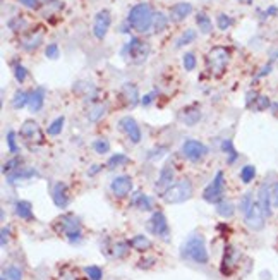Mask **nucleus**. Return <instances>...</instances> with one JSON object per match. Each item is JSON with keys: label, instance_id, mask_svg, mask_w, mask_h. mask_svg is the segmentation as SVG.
<instances>
[{"label": "nucleus", "instance_id": "nucleus-39", "mask_svg": "<svg viewBox=\"0 0 278 280\" xmlns=\"http://www.w3.org/2000/svg\"><path fill=\"white\" fill-rule=\"evenodd\" d=\"M254 203H256V201L252 199V193H245V194L242 196V198H240V201H239V210H240V213L245 215L249 210H251Z\"/></svg>", "mask_w": 278, "mask_h": 280}, {"label": "nucleus", "instance_id": "nucleus-25", "mask_svg": "<svg viewBox=\"0 0 278 280\" xmlns=\"http://www.w3.org/2000/svg\"><path fill=\"white\" fill-rule=\"evenodd\" d=\"M131 205L139 208V210H143V211H150L153 208V201H151L150 196H146L143 193H136L131 199Z\"/></svg>", "mask_w": 278, "mask_h": 280}, {"label": "nucleus", "instance_id": "nucleus-18", "mask_svg": "<svg viewBox=\"0 0 278 280\" xmlns=\"http://www.w3.org/2000/svg\"><path fill=\"white\" fill-rule=\"evenodd\" d=\"M192 13V6L189 2H179L170 9V19L174 23H180Z\"/></svg>", "mask_w": 278, "mask_h": 280}, {"label": "nucleus", "instance_id": "nucleus-56", "mask_svg": "<svg viewBox=\"0 0 278 280\" xmlns=\"http://www.w3.org/2000/svg\"><path fill=\"white\" fill-rule=\"evenodd\" d=\"M237 2H240V4H252V0H237Z\"/></svg>", "mask_w": 278, "mask_h": 280}, {"label": "nucleus", "instance_id": "nucleus-47", "mask_svg": "<svg viewBox=\"0 0 278 280\" xmlns=\"http://www.w3.org/2000/svg\"><path fill=\"white\" fill-rule=\"evenodd\" d=\"M252 105H254L256 110L263 112V110H266V109H269V107H271V102H269V98L264 97V95H257L256 102L252 103Z\"/></svg>", "mask_w": 278, "mask_h": 280}, {"label": "nucleus", "instance_id": "nucleus-4", "mask_svg": "<svg viewBox=\"0 0 278 280\" xmlns=\"http://www.w3.org/2000/svg\"><path fill=\"white\" fill-rule=\"evenodd\" d=\"M228 61H230V52L225 47H213L206 55L208 69L213 78H221L228 67Z\"/></svg>", "mask_w": 278, "mask_h": 280}, {"label": "nucleus", "instance_id": "nucleus-16", "mask_svg": "<svg viewBox=\"0 0 278 280\" xmlns=\"http://www.w3.org/2000/svg\"><path fill=\"white\" fill-rule=\"evenodd\" d=\"M50 194H52V199H54L55 206L57 208H67L69 205L71 198H69V191H67V186L64 182H55L54 186H52L50 189Z\"/></svg>", "mask_w": 278, "mask_h": 280}, {"label": "nucleus", "instance_id": "nucleus-9", "mask_svg": "<svg viewBox=\"0 0 278 280\" xmlns=\"http://www.w3.org/2000/svg\"><path fill=\"white\" fill-rule=\"evenodd\" d=\"M182 155L191 162H199L208 155V146L197 139H185L182 143Z\"/></svg>", "mask_w": 278, "mask_h": 280}, {"label": "nucleus", "instance_id": "nucleus-12", "mask_svg": "<svg viewBox=\"0 0 278 280\" xmlns=\"http://www.w3.org/2000/svg\"><path fill=\"white\" fill-rule=\"evenodd\" d=\"M19 134L28 143H43V134H42V129H40V124L33 121V119H28V121L23 122Z\"/></svg>", "mask_w": 278, "mask_h": 280}, {"label": "nucleus", "instance_id": "nucleus-28", "mask_svg": "<svg viewBox=\"0 0 278 280\" xmlns=\"http://www.w3.org/2000/svg\"><path fill=\"white\" fill-rule=\"evenodd\" d=\"M42 42H43V33H31L23 40V49L28 52H33L35 49H38Z\"/></svg>", "mask_w": 278, "mask_h": 280}, {"label": "nucleus", "instance_id": "nucleus-17", "mask_svg": "<svg viewBox=\"0 0 278 280\" xmlns=\"http://www.w3.org/2000/svg\"><path fill=\"white\" fill-rule=\"evenodd\" d=\"M257 205L263 210L264 217L269 218L273 213V205H271V189L266 186V184H263V186L259 187V191H257Z\"/></svg>", "mask_w": 278, "mask_h": 280}, {"label": "nucleus", "instance_id": "nucleus-27", "mask_svg": "<svg viewBox=\"0 0 278 280\" xmlns=\"http://www.w3.org/2000/svg\"><path fill=\"white\" fill-rule=\"evenodd\" d=\"M129 246H131L132 249H136V251H148L151 247V241L146 237V235L138 234V235H134L131 241H129Z\"/></svg>", "mask_w": 278, "mask_h": 280}, {"label": "nucleus", "instance_id": "nucleus-49", "mask_svg": "<svg viewBox=\"0 0 278 280\" xmlns=\"http://www.w3.org/2000/svg\"><path fill=\"white\" fill-rule=\"evenodd\" d=\"M7 146H9V151L12 155H18L19 146H18V141H16V133H14V131H9V133H7Z\"/></svg>", "mask_w": 278, "mask_h": 280}, {"label": "nucleus", "instance_id": "nucleus-52", "mask_svg": "<svg viewBox=\"0 0 278 280\" xmlns=\"http://www.w3.org/2000/svg\"><path fill=\"white\" fill-rule=\"evenodd\" d=\"M19 2H21L24 7H28V9H36V7L40 6V0H19Z\"/></svg>", "mask_w": 278, "mask_h": 280}, {"label": "nucleus", "instance_id": "nucleus-38", "mask_svg": "<svg viewBox=\"0 0 278 280\" xmlns=\"http://www.w3.org/2000/svg\"><path fill=\"white\" fill-rule=\"evenodd\" d=\"M256 177V167L254 165H244L240 170V181L244 184H251Z\"/></svg>", "mask_w": 278, "mask_h": 280}, {"label": "nucleus", "instance_id": "nucleus-5", "mask_svg": "<svg viewBox=\"0 0 278 280\" xmlns=\"http://www.w3.org/2000/svg\"><path fill=\"white\" fill-rule=\"evenodd\" d=\"M55 229H57L60 234H64L67 237V241L72 244L81 242L83 239V232H81V220H79L76 215H64L57 220L55 223Z\"/></svg>", "mask_w": 278, "mask_h": 280}, {"label": "nucleus", "instance_id": "nucleus-14", "mask_svg": "<svg viewBox=\"0 0 278 280\" xmlns=\"http://www.w3.org/2000/svg\"><path fill=\"white\" fill-rule=\"evenodd\" d=\"M119 127H120V131H124V134H126L132 143H136V145H138V143L141 141V138H143L141 129H139V124L136 122V119L122 117L119 122Z\"/></svg>", "mask_w": 278, "mask_h": 280}, {"label": "nucleus", "instance_id": "nucleus-53", "mask_svg": "<svg viewBox=\"0 0 278 280\" xmlns=\"http://www.w3.org/2000/svg\"><path fill=\"white\" fill-rule=\"evenodd\" d=\"M9 234H11L9 227H2V239H0V244H2V247L7 246V237H9Z\"/></svg>", "mask_w": 278, "mask_h": 280}, {"label": "nucleus", "instance_id": "nucleus-50", "mask_svg": "<svg viewBox=\"0 0 278 280\" xmlns=\"http://www.w3.org/2000/svg\"><path fill=\"white\" fill-rule=\"evenodd\" d=\"M156 93H158V91H156V90H153V91H151V93L144 95V97H143V98H141V103H143V105H144V107L151 105V103H153V100H155V98H156Z\"/></svg>", "mask_w": 278, "mask_h": 280}, {"label": "nucleus", "instance_id": "nucleus-43", "mask_svg": "<svg viewBox=\"0 0 278 280\" xmlns=\"http://www.w3.org/2000/svg\"><path fill=\"white\" fill-rule=\"evenodd\" d=\"M129 251V244L126 242H115L114 247H112V256L114 258H124Z\"/></svg>", "mask_w": 278, "mask_h": 280}, {"label": "nucleus", "instance_id": "nucleus-55", "mask_svg": "<svg viewBox=\"0 0 278 280\" xmlns=\"http://www.w3.org/2000/svg\"><path fill=\"white\" fill-rule=\"evenodd\" d=\"M98 170H100L98 165H93L91 169H90V174H88V175H96V172H98Z\"/></svg>", "mask_w": 278, "mask_h": 280}, {"label": "nucleus", "instance_id": "nucleus-34", "mask_svg": "<svg viewBox=\"0 0 278 280\" xmlns=\"http://www.w3.org/2000/svg\"><path fill=\"white\" fill-rule=\"evenodd\" d=\"M0 280H23V270L16 265L7 266L6 270L2 271V278Z\"/></svg>", "mask_w": 278, "mask_h": 280}, {"label": "nucleus", "instance_id": "nucleus-37", "mask_svg": "<svg viewBox=\"0 0 278 280\" xmlns=\"http://www.w3.org/2000/svg\"><path fill=\"white\" fill-rule=\"evenodd\" d=\"M21 165H23V160L19 158V157H14V158H11L9 162L4 163L2 172H4V174H6V175H11L12 172H16V170L21 169Z\"/></svg>", "mask_w": 278, "mask_h": 280}, {"label": "nucleus", "instance_id": "nucleus-19", "mask_svg": "<svg viewBox=\"0 0 278 280\" xmlns=\"http://www.w3.org/2000/svg\"><path fill=\"white\" fill-rule=\"evenodd\" d=\"M237 261H239V253H237L233 247H227L225 256H223V263H221V273L223 275L232 273V270H233V266L237 265Z\"/></svg>", "mask_w": 278, "mask_h": 280}, {"label": "nucleus", "instance_id": "nucleus-30", "mask_svg": "<svg viewBox=\"0 0 278 280\" xmlns=\"http://www.w3.org/2000/svg\"><path fill=\"white\" fill-rule=\"evenodd\" d=\"M196 25L203 35H209L213 31V23H211V19L208 18L206 13H199L196 16Z\"/></svg>", "mask_w": 278, "mask_h": 280}, {"label": "nucleus", "instance_id": "nucleus-42", "mask_svg": "<svg viewBox=\"0 0 278 280\" xmlns=\"http://www.w3.org/2000/svg\"><path fill=\"white\" fill-rule=\"evenodd\" d=\"M232 25H233V19L230 18V16H227V14H218V18H216V26H218V30L227 31Z\"/></svg>", "mask_w": 278, "mask_h": 280}, {"label": "nucleus", "instance_id": "nucleus-33", "mask_svg": "<svg viewBox=\"0 0 278 280\" xmlns=\"http://www.w3.org/2000/svg\"><path fill=\"white\" fill-rule=\"evenodd\" d=\"M196 40V31L194 30H185L182 35H180L179 38H177L175 42V47L177 49H182V47H187L191 45L192 42Z\"/></svg>", "mask_w": 278, "mask_h": 280}, {"label": "nucleus", "instance_id": "nucleus-15", "mask_svg": "<svg viewBox=\"0 0 278 280\" xmlns=\"http://www.w3.org/2000/svg\"><path fill=\"white\" fill-rule=\"evenodd\" d=\"M174 175H175V170L172 165H165L163 169L160 170V177L156 179V182H155V191L160 196L174 184Z\"/></svg>", "mask_w": 278, "mask_h": 280}, {"label": "nucleus", "instance_id": "nucleus-31", "mask_svg": "<svg viewBox=\"0 0 278 280\" xmlns=\"http://www.w3.org/2000/svg\"><path fill=\"white\" fill-rule=\"evenodd\" d=\"M64 126H66V117H64V115H60V117H57L55 121H52L50 124H48L47 134L48 136H59L60 133H62Z\"/></svg>", "mask_w": 278, "mask_h": 280}, {"label": "nucleus", "instance_id": "nucleus-21", "mask_svg": "<svg viewBox=\"0 0 278 280\" xmlns=\"http://www.w3.org/2000/svg\"><path fill=\"white\" fill-rule=\"evenodd\" d=\"M14 213L23 220H33V205L26 199H19L14 205Z\"/></svg>", "mask_w": 278, "mask_h": 280}, {"label": "nucleus", "instance_id": "nucleus-20", "mask_svg": "<svg viewBox=\"0 0 278 280\" xmlns=\"http://www.w3.org/2000/svg\"><path fill=\"white\" fill-rule=\"evenodd\" d=\"M43 103H45V90L43 88H36L35 91H31V97H30V109L31 114H36L43 109Z\"/></svg>", "mask_w": 278, "mask_h": 280}, {"label": "nucleus", "instance_id": "nucleus-3", "mask_svg": "<svg viewBox=\"0 0 278 280\" xmlns=\"http://www.w3.org/2000/svg\"><path fill=\"white\" fill-rule=\"evenodd\" d=\"M192 194H194V186H192L191 179H180L165 191L162 194V199L168 205H180V203L191 199Z\"/></svg>", "mask_w": 278, "mask_h": 280}, {"label": "nucleus", "instance_id": "nucleus-54", "mask_svg": "<svg viewBox=\"0 0 278 280\" xmlns=\"http://www.w3.org/2000/svg\"><path fill=\"white\" fill-rule=\"evenodd\" d=\"M271 69H273V64H271V62H268L266 66H264L263 69L259 71V74H257V78H264V76H268L269 73H271Z\"/></svg>", "mask_w": 278, "mask_h": 280}, {"label": "nucleus", "instance_id": "nucleus-1", "mask_svg": "<svg viewBox=\"0 0 278 280\" xmlns=\"http://www.w3.org/2000/svg\"><path fill=\"white\" fill-rule=\"evenodd\" d=\"M180 256L184 259H189V261L196 263V265H206L209 254H208V247L206 242H204V237L201 234H191L187 239L184 241L182 247H180Z\"/></svg>", "mask_w": 278, "mask_h": 280}, {"label": "nucleus", "instance_id": "nucleus-57", "mask_svg": "<svg viewBox=\"0 0 278 280\" xmlns=\"http://www.w3.org/2000/svg\"><path fill=\"white\" fill-rule=\"evenodd\" d=\"M273 110H275L276 114H278V103H275V105H273Z\"/></svg>", "mask_w": 278, "mask_h": 280}, {"label": "nucleus", "instance_id": "nucleus-36", "mask_svg": "<svg viewBox=\"0 0 278 280\" xmlns=\"http://www.w3.org/2000/svg\"><path fill=\"white\" fill-rule=\"evenodd\" d=\"M129 163V157L124 153H117V155H112L110 160L107 162V167L108 169H117V167H122Z\"/></svg>", "mask_w": 278, "mask_h": 280}, {"label": "nucleus", "instance_id": "nucleus-13", "mask_svg": "<svg viewBox=\"0 0 278 280\" xmlns=\"http://www.w3.org/2000/svg\"><path fill=\"white\" fill-rule=\"evenodd\" d=\"M132 187H134V184H132V179L129 175H117L110 182V191L117 198H126L132 191Z\"/></svg>", "mask_w": 278, "mask_h": 280}, {"label": "nucleus", "instance_id": "nucleus-46", "mask_svg": "<svg viewBox=\"0 0 278 280\" xmlns=\"http://www.w3.org/2000/svg\"><path fill=\"white\" fill-rule=\"evenodd\" d=\"M14 78H16V81L21 83V85L28 79V69L23 64H16L14 66Z\"/></svg>", "mask_w": 278, "mask_h": 280}, {"label": "nucleus", "instance_id": "nucleus-8", "mask_svg": "<svg viewBox=\"0 0 278 280\" xmlns=\"http://www.w3.org/2000/svg\"><path fill=\"white\" fill-rule=\"evenodd\" d=\"M146 230L160 239H168L170 229H168L167 217H165L162 211H155L150 217V220L146 222Z\"/></svg>", "mask_w": 278, "mask_h": 280}, {"label": "nucleus", "instance_id": "nucleus-40", "mask_svg": "<svg viewBox=\"0 0 278 280\" xmlns=\"http://www.w3.org/2000/svg\"><path fill=\"white\" fill-rule=\"evenodd\" d=\"M182 62H184V69L187 71V73H191V71H194V69H196V66H197L196 55L192 54V52H185L184 57H182Z\"/></svg>", "mask_w": 278, "mask_h": 280}, {"label": "nucleus", "instance_id": "nucleus-58", "mask_svg": "<svg viewBox=\"0 0 278 280\" xmlns=\"http://www.w3.org/2000/svg\"><path fill=\"white\" fill-rule=\"evenodd\" d=\"M276 59H278V52H276Z\"/></svg>", "mask_w": 278, "mask_h": 280}, {"label": "nucleus", "instance_id": "nucleus-35", "mask_svg": "<svg viewBox=\"0 0 278 280\" xmlns=\"http://www.w3.org/2000/svg\"><path fill=\"white\" fill-rule=\"evenodd\" d=\"M168 26V18L163 13H155V19H153V30L155 33H163Z\"/></svg>", "mask_w": 278, "mask_h": 280}, {"label": "nucleus", "instance_id": "nucleus-48", "mask_svg": "<svg viewBox=\"0 0 278 280\" xmlns=\"http://www.w3.org/2000/svg\"><path fill=\"white\" fill-rule=\"evenodd\" d=\"M45 57L50 59V61H57V59L60 57V50H59V45H57V43H50V45L47 47Z\"/></svg>", "mask_w": 278, "mask_h": 280}, {"label": "nucleus", "instance_id": "nucleus-44", "mask_svg": "<svg viewBox=\"0 0 278 280\" xmlns=\"http://www.w3.org/2000/svg\"><path fill=\"white\" fill-rule=\"evenodd\" d=\"M105 114V107L103 105H93L90 114H88V121L90 122H96L102 119V115Z\"/></svg>", "mask_w": 278, "mask_h": 280}, {"label": "nucleus", "instance_id": "nucleus-51", "mask_svg": "<svg viewBox=\"0 0 278 280\" xmlns=\"http://www.w3.org/2000/svg\"><path fill=\"white\" fill-rule=\"evenodd\" d=\"M271 205L273 208H278V182L271 186Z\"/></svg>", "mask_w": 278, "mask_h": 280}, {"label": "nucleus", "instance_id": "nucleus-2", "mask_svg": "<svg viewBox=\"0 0 278 280\" xmlns=\"http://www.w3.org/2000/svg\"><path fill=\"white\" fill-rule=\"evenodd\" d=\"M153 19H155V13H153L151 6L144 2L131 7L127 14V23L138 33H148L153 28Z\"/></svg>", "mask_w": 278, "mask_h": 280}, {"label": "nucleus", "instance_id": "nucleus-7", "mask_svg": "<svg viewBox=\"0 0 278 280\" xmlns=\"http://www.w3.org/2000/svg\"><path fill=\"white\" fill-rule=\"evenodd\" d=\"M223 191H225V179L223 172L218 170L211 182L206 186V189L203 191V199L211 205H218L220 201H223Z\"/></svg>", "mask_w": 278, "mask_h": 280}, {"label": "nucleus", "instance_id": "nucleus-29", "mask_svg": "<svg viewBox=\"0 0 278 280\" xmlns=\"http://www.w3.org/2000/svg\"><path fill=\"white\" fill-rule=\"evenodd\" d=\"M216 213L223 218H232L235 215V205L232 201H228V199H223V201H220L216 205Z\"/></svg>", "mask_w": 278, "mask_h": 280}, {"label": "nucleus", "instance_id": "nucleus-11", "mask_svg": "<svg viewBox=\"0 0 278 280\" xmlns=\"http://www.w3.org/2000/svg\"><path fill=\"white\" fill-rule=\"evenodd\" d=\"M244 223L249 227L251 230L254 232H259L264 229V223H266V217H264L263 210L259 208V205H257V201L252 205L251 210L247 211V213L244 215Z\"/></svg>", "mask_w": 278, "mask_h": 280}, {"label": "nucleus", "instance_id": "nucleus-6", "mask_svg": "<svg viewBox=\"0 0 278 280\" xmlns=\"http://www.w3.org/2000/svg\"><path fill=\"white\" fill-rule=\"evenodd\" d=\"M150 52L151 49L146 42H143V40L138 37H132L129 40L127 45L122 49V57L129 59V61L132 64H136V66H141V64H144L148 61Z\"/></svg>", "mask_w": 278, "mask_h": 280}, {"label": "nucleus", "instance_id": "nucleus-23", "mask_svg": "<svg viewBox=\"0 0 278 280\" xmlns=\"http://www.w3.org/2000/svg\"><path fill=\"white\" fill-rule=\"evenodd\" d=\"M31 177H38V172L35 169H19L16 172H12L11 175H7V181L11 184H18L21 181H26V179H31Z\"/></svg>", "mask_w": 278, "mask_h": 280}, {"label": "nucleus", "instance_id": "nucleus-22", "mask_svg": "<svg viewBox=\"0 0 278 280\" xmlns=\"http://www.w3.org/2000/svg\"><path fill=\"white\" fill-rule=\"evenodd\" d=\"M201 110L197 107H189L180 112V121H182L185 126H196L197 122L201 121Z\"/></svg>", "mask_w": 278, "mask_h": 280}, {"label": "nucleus", "instance_id": "nucleus-24", "mask_svg": "<svg viewBox=\"0 0 278 280\" xmlns=\"http://www.w3.org/2000/svg\"><path fill=\"white\" fill-rule=\"evenodd\" d=\"M122 95L127 100V107H136L139 103V93H138V88H136V85H131V83L124 85L122 86Z\"/></svg>", "mask_w": 278, "mask_h": 280}, {"label": "nucleus", "instance_id": "nucleus-45", "mask_svg": "<svg viewBox=\"0 0 278 280\" xmlns=\"http://www.w3.org/2000/svg\"><path fill=\"white\" fill-rule=\"evenodd\" d=\"M93 150L98 155H105L110 151V143H108L107 139H96V141L93 143Z\"/></svg>", "mask_w": 278, "mask_h": 280}, {"label": "nucleus", "instance_id": "nucleus-26", "mask_svg": "<svg viewBox=\"0 0 278 280\" xmlns=\"http://www.w3.org/2000/svg\"><path fill=\"white\" fill-rule=\"evenodd\" d=\"M30 97H31V93H28V91H24V90L16 91L14 97H12V107H14L16 110L24 109L26 105H30Z\"/></svg>", "mask_w": 278, "mask_h": 280}, {"label": "nucleus", "instance_id": "nucleus-41", "mask_svg": "<svg viewBox=\"0 0 278 280\" xmlns=\"http://www.w3.org/2000/svg\"><path fill=\"white\" fill-rule=\"evenodd\" d=\"M84 273L88 275V278L90 280H102L103 278V270L100 266L96 265H90L84 268Z\"/></svg>", "mask_w": 278, "mask_h": 280}, {"label": "nucleus", "instance_id": "nucleus-32", "mask_svg": "<svg viewBox=\"0 0 278 280\" xmlns=\"http://www.w3.org/2000/svg\"><path fill=\"white\" fill-rule=\"evenodd\" d=\"M221 150L227 153V163H235V160L239 158V153H237V150L233 148V143L230 139H225L223 143H221Z\"/></svg>", "mask_w": 278, "mask_h": 280}, {"label": "nucleus", "instance_id": "nucleus-10", "mask_svg": "<svg viewBox=\"0 0 278 280\" xmlns=\"http://www.w3.org/2000/svg\"><path fill=\"white\" fill-rule=\"evenodd\" d=\"M112 25V14L110 11L102 9L100 13H96L95 21H93V35H95L96 40H103L107 37L108 30H110Z\"/></svg>", "mask_w": 278, "mask_h": 280}]
</instances>
